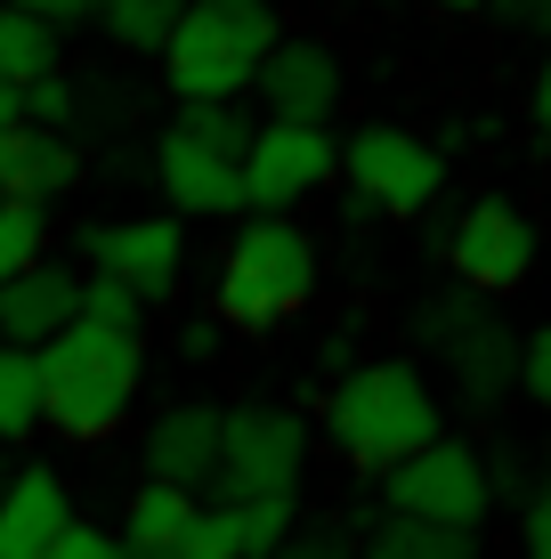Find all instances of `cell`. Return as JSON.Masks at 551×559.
Wrapping results in <instances>:
<instances>
[{
  "mask_svg": "<svg viewBox=\"0 0 551 559\" xmlns=\"http://www.w3.org/2000/svg\"><path fill=\"white\" fill-rule=\"evenodd\" d=\"M519 551L527 559H551V478L519 503Z\"/></svg>",
  "mask_w": 551,
  "mask_h": 559,
  "instance_id": "1f68e13d",
  "label": "cell"
},
{
  "mask_svg": "<svg viewBox=\"0 0 551 559\" xmlns=\"http://www.w3.org/2000/svg\"><path fill=\"white\" fill-rule=\"evenodd\" d=\"M252 98L268 106V122H316V130H333L340 98H349V73H340L333 41H316V33H284V41L260 57Z\"/></svg>",
  "mask_w": 551,
  "mask_h": 559,
  "instance_id": "7c38bea8",
  "label": "cell"
},
{
  "mask_svg": "<svg viewBox=\"0 0 551 559\" xmlns=\"http://www.w3.org/2000/svg\"><path fill=\"white\" fill-rule=\"evenodd\" d=\"M73 252H82V276H113L155 308V300L179 293V276H187V219H170V211L89 219L82 236H73Z\"/></svg>",
  "mask_w": 551,
  "mask_h": 559,
  "instance_id": "30bf717a",
  "label": "cell"
},
{
  "mask_svg": "<svg viewBox=\"0 0 551 559\" xmlns=\"http://www.w3.org/2000/svg\"><path fill=\"white\" fill-rule=\"evenodd\" d=\"M9 9L41 16V25H57V33H73V25H98V0H9Z\"/></svg>",
  "mask_w": 551,
  "mask_h": 559,
  "instance_id": "d6a6232c",
  "label": "cell"
},
{
  "mask_svg": "<svg viewBox=\"0 0 551 559\" xmlns=\"http://www.w3.org/2000/svg\"><path fill=\"white\" fill-rule=\"evenodd\" d=\"M57 41H65L57 25H41V16H25V9H9V0H0V82H9V90L57 73Z\"/></svg>",
  "mask_w": 551,
  "mask_h": 559,
  "instance_id": "ffe728a7",
  "label": "cell"
},
{
  "mask_svg": "<svg viewBox=\"0 0 551 559\" xmlns=\"http://www.w3.org/2000/svg\"><path fill=\"white\" fill-rule=\"evenodd\" d=\"M0 114H25V106H16V90H9V82H0Z\"/></svg>",
  "mask_w": 551,
  "mask_h": 559,
  "instance_id": "8d00e7d4",
  "label": "cell"
},
{
  "mask_svg": "<svg viewBox=\"0 0 551 559\" xmlns=\"http://www.w3.org/2000/svg\"><path fill=\"white\" fill-rule=\"evenodd\" d=\"M170 349H179V365H212L227 349V324L219 317H187L179 333H170Z\"/></svg>",
  "mask_w": 551,
  "mask_h": 559,
  "instance_id": "f546056e",
  "label": "cell"
},
{
  "mask_svg": "<svg viewBox=\"0 0 551 559\" xmlns=\"http://www.w3.org/2000/svg\"><path fill=\"white\" fill-rule=\"evenodd\" d=\"M340 179V130L316 122H260L243 146V211H284L292 219L309 195Z\"/></svg>",
  "mask_w": 551,
  "mask_h": 559,
  "instance_id": "8fae6325",
  "label": "cell"
},
{
  "mask_svg": "<svg viewBox=\"0 0 551 559\" xmlns=\"http://www.w3.org/2000/svg\"><path fill=\"white\" fill-rule=\"evenodd\" d=\"M170 130L179 139H195V146H212V154H227V163H243V146H252V114H243V98H212V106H179L170 114Z\"/></svg>",
  "mask_w": 551,
  "mask_h": 559,
  "instance_id": "603a6c76",
  "label": "cell"
},
{
  "mask_svg": "<svg viewBox=\"0 0 551 559\" xmlns=\"http://www.w3.org/2000/svg\"><path fill=\"white\" fill-rule=\"evenodd\" d=\"M0 487H9V454H0Z\"/></svg>",
  "mask_w": 551,
  "mask_h": 559,
  "instance_id": "f35d334b",
  "label": "cell"
},
{
  "mask_svg": "<svg viewBox=\"0 0 551 559\" xmlns=\"http://www.w3.org/2000/svg\"><path fill=\"white\" fill-rule=\"evenodd\" d=\"M527 114H536V130L551 139V41H543V66H536V82H527Z\"/></svg>",
  "mask_w": 551,
  "mask_h": 559,
  "instance_id": "836d02e7",
  "label": "cell"
},
{
  "mask_svg": "<svg viewBox=\"0 0 551 559\" xmlns=\"http://www.w3.org/2000/svg\"><path fill=\"white\" fill-rule=\"evenodd\" d=\"M495 9L503 33H519V41H551V0H487Z\"/></svg>",
  "mask_w": 551,
  "mask_h": 559,
  "instance_id": "4dcf8cb0",
  "label": "cell"
},
{
  "mask_svg": "<svg viewBox=\"0 0 551 559\" xmlns=\"http://www.w3.org/2000/svg\"><path fill=\"white\" fill-rule=\"evenodd\" d=\"M73 519V495L49 462H16L0 487V559H41L49 535Z\"/></svg>",
  "mask_w": 551,
  "mask_h": 559,
  "instance_id": "2e32d148",
  "label": "cell"
},
{
  "mask_svg": "<svg viewBox=\"0 0 551 559\" xmlns=\"http://www.w3.org/2000/svg\"><path fill=\"white\" fill-rule=\"evenodd\" d=\"M357 559H479V535H470V527H430V519L382 511V519L366 527V544H357Z\"/></svg>",
  "mask_w": 551,
  "mask_h": 559,
  "instance_id": "d6986e66",
  "label": "cell"
},
{
  "mask_svg": "<svg viewBox=\"0 0 551 559\" xmlns=\"http://www.w3.org/2000/svg\"><path fill=\"white\" fill-rule=\"evenodd\" d=\"M82 324H106V333H146V300L113 276H82Z\"/></svg>",
  "mask_w": 551,
  "mask_h": 559,
  "instance_id": "484cf974",
  "label": "cell"
},
{
  "mask_svg": "<svg viewBox=\"0 0 551 559\" xmlns=\"http://www.w3.org/2000/svg\"><path fill=\"white\" fill-rule=\"evenodd\" d=\"M340 179L373 219H422L446 195V154L406 122H357L340 139Z\"/></svg>",
  "mask_w": 551,
  "mask_h": 559,
  "instance_id": "52a82bcc",
  "label": "cell"
},
{
  "mask_svg": "<svg viewBox=\"0 0 551 559\" xmlns=\"http://www.w3.org/2000/svg\"><path fill=\"white\" fill-rule=\"evenodd\" d=\"M284 41L276 0H187L163 57L170 106H212V98H252L260 57Z\"/></svg>",
  "mask_w": 551,
  "mask_h": 559,
  "instance_id": "277c9868",
  "label": "cell"
},
{
  "mask_svg": "<svg viewBox=\"0 0 551 559\" xmlns=\"http://www.w3.org/2000/svg\"><path fill=\"white\" fill-rule=\"evenodd\" d=\"M316 365H325L333 381H340V373L357 365V333H349V324H340V333H325V349H316Z\"/></svg>",
  "mask_w": 551,
  "mask_h": 559,
  "instance_id": "e575fe53",
  "label": "cell"
},
{
  "mask_svg": "<svg viewBox=\"0 0 551 559\" xmlns=\"http://www.w3.org/2000/svg\"><path fill=\"white\" fill-rule=\"evenodd\" d=\"M382 511L397 519H430V527H487L495 511V478H487V454L463 447V438H430L422 454H406L397 471H382Z\"/></svg>",
  "mask_w": 551,
  "mask_h": 559,
  "instance_id": "9c48e42d",
  "label": "cell"
},
{
  "mask_svg": "<svg viewBox=\"0 0 551 559\" xmlns=\"http://www.w3.org/2000/svg\"><path fill=\"white\" fill-rule=\"evenodd\" d=\"M130 559H179V551H130Z\"/></svg>",
  "mask_w": 551,
  "mask_h": 559,
  "instance_id": "74e56055",
  "label": "cell"
},
{
  "mask_svg": "<svg viewBox=\"0 0 551 559\" xmlns=\"http://www.w3.org/2000/svg\"><path fill=\"white\" fill-rule=\"evenodd\" d=\"M325 438L349 471L382 478L430 438H446V397L414 357H357L325 390Z\"/></svg>",
  "mask_w": 551,
  "mask_h": 559,
  "instance_id": "6da1fadb",
  "label": "cell"
},
{
  "mask_svg": "<svg viewBox=\"0 0 551 559\" xmlns=\"http://www.w3.org/2000/svg\"><path fill=\"white\" fill-rule=\"evenodd\" d=\"M73 317H82V267H65V260H33L25 276L0 284V341L9 349H41Z\"/></svg>",
  "mask_w": 551,
  "mask_h": 559,
  "instance_id": "9a60e30c",
  "label": "cell"
},
{
  "mask_svg": "<svg viewBox=\"0 0 551 559\" xmlns=\"http://www.w3.org/2000/svg\"><path fill=\"white\" fill-rule=\"evenodd\" d=\"M519 390H527V406L551 414V324L519 333Z\"/></svg>",
  "mask_w": 551,
  "mask_h": 559,
  "instance_id": "f1b7e54d",
  "label": "cell"
},
{
  "mask_svg": "<svg viewBox=\"0 0 551 559\" xmlns=\"http://www.w3.org/2000/svg\"><path fill=\"white\" fill-rule=\"evenodd\" d=\"M41 559H130V551H122V535L89 527V519H65V527L49 535V551H41Z\"/></svg>",
  "mask_w": 551,
  "mask_h": 559,
  "instance_id": "83f0119b",
  "label": "cell"
},
{
  "mask_svg": "<svg viewBox=\"0 0 551 559\" xmlns=\"http://www.w3.org/2000/svg\"><path fill=\"white\" fill-rule=\"evenodd\" d=\"M439 260H446V276L463 284V293H479V300H503V293H519V284H536V260H543V227L527 219L511 195H470L463 211L446 219V236H439Z\"/></svg>",
  "mask_w": 551,
  "mask_h": 559,
  "instance_id": "ba28073f",
  "label": "cell"
},
{
  "mask_svg": "<svg viewBox=\"0 0 551 559\" xmlns=\"http://www.w3.org/2000/svg\"><path fill=\"white\" fill-rule=\"evenodd\" d=\"M203 495L187 487H163V478H139L122 503V551H179V535L195 527Z\"/></svg>",
  "mask_w": 551,
  "mask_h": 559,
  "instance_id": "ac0fdd59",
  "label": "cell"
},
{
  "mask_svg": "<svg viewBox=\"0 0 551 559\" xmlns=\"http://www.w3.org/2000/svg\"><path fill=\"white\" fill-rule=\"evenodd\" d=\"M309 478V421L276 397H243L219 414V471L212 495L219 503H252V495H300Z\"/></svg>",
  "mask_w": 551,
  "mask_h": 559,
  "instance_id": "8992f818",
  "label": "cell"
},
{
  "mask_svg": "<svg viewBox=\"0 0 551 559\" xmlns=\"http://www.w3.org/2000/svg\"><path fill=\"white\" fill-rule=\"evenodd\" d=\"M439 9H446V16H479L487 0H439Z\"/></svg>",
  "mask_w": 551,
  "mask_h": 559,
  "instance_id": "d590c367",
  "label": "cell"
},
{
  "mask_svg": "<svg viewBox=\"0 0 551 559\" xmlns=\"http://www.w3.org/2000/svg\"><path fill=\"white\" fill-rule=\"evenodd\" d=\"M41 421L73 447H98L130 421L146 390V333H106L73 317L57 341H41Z\"/></svg>",
  "mask_w": 551,
  "mask_h": 559,
  "instance_id": "3957f363",
  "label": "cell"
},
{
  "mask_svg": "<svg viewBox=\"0 0 551 559\" xmlns=\"http://www.w3.org/2000/svg\"><path fill=\"white\" fill-rule=\"evenodd\" d=\"M227 535H236V559H276L284 535L300 527V495H252V503H219Z\"/></svg>",
  "mask_w": 551,
  "mask_h": 559,
  "instance_id": "44dd1931",
  "label": "cell"
},
{
  "mask_svg": "<svg viewBox=\"0 0 551 559\" xmlns=\"http://www.w3.org/2000/svg\"><path fill=\"white\" fill-rule=\"evenodd\" d=\"M414 341L439 357V373H446L463 414H495L519 390V333L495 317V300L463 293V284H446V293H430L414 308Z\"/></svg>",
  "mask_w": 551,
  "mask_h": 559,
  "instance_id": "5b68a950",
  "label": "cell"
},
{
  "mask_svg": "<svg viewBox=\"0 0 551 559\" xmlns=\"http://www.w3.org/2000/svg\"><path fill=\"white\" fill-rule=\"evenodd\" d=\"M276 559H357V527H340V519H300Z\"/></svg>",
  "mask_w": 551,
  "mask_h": 559,
  "instance_id": "4316f807",
  "label": "cell"
},
{
  "mask_svg": "<svg viewBox=\"0 0 551 559\" xmlns=\"http://www.w3.org/2000/svg\"><path fill=\"white\" fill-rule=\"evenodd\" d=\"M41 430V357L0 341V447Z\"/></svg>",
  "mask_w": 551,
  "mask_h": 559,
  "instance_id": "7402d4cb",
  "label": "cell"
},
{
  "mask_svg": "<svg viewBox=\"0 0 551 559\" xmlns=\"http://www.w3.org/2000/svg\"><path fill=\"white\" fill-rule=\"evenodd\" d=\"M82 187V146L65 139V130H16L9 163H0V195H25V203H57Z\"/></svg>",
  "mask_w": 551,
  "mask_h": 559,
  "instance_id": "e0dca14e",
  "label": "cell"
},
{
  "mask_svg": "<svg viewBox=\"0 0 551 559\" xmlns=\"http://www.w3.org/2000/svg\"><path fill=\"white\" fill-rule=\"evenodd\" d=\"M155 187L170 203V219H243V163L163 130L155 139Z\"/></svg>",
  "mask_w": 551,
  "mask_h": 559,
  "instance_id": "4fadbf2b",
  "label": "cell"
},
{
  "mask_svg": "<svg viewBox=\"0 0 551 559\" xmlns=\"http://www.w3.org/2000/svg\"><path fill=\"white\" fill-rule=\"evenodd\" d=\"M16 106H25L33 130H65V139H73V122H82V82H65V73H41V82L16 90Z\"/></svg>",
  "mask_w": 551,
  "mask_h": 559,
  "instance_id": "d4e9b609",
  "label": "cell"
},
{
  "mask_svg": "<svg viewBox=\"0 0 551 559\" xmlns=\"http://www.w3.org/2000/svg\"><path fill=\"white\" fill-rule=\"evenodd\" d=\"M33 260H49V203L0 195V284L25 276Z\"/></svg>",
  "mask_w": 551,
  "mask_h": 559,
  "instance_id": "cb8c5ba5",
  "label": "cell"
},
{
  "mask_svg": "<svg viewBox=\"0 0 551 559\" xmlns=\"http://www.w3.org/2000/svg\"><path fill=\"white\" fill-rule=\"evenodd\" d=\"M219 414L212 397H187V406H163L155 421H146V478H163V487H187V495H203L212 487V471H219Z\"/></svg>",
  "mask_w": 551,
  "mask_h": 559,
  "instance_id": "5bb4252c",
  "label": "cell"
},
{
  "mask_svg": "<svg viewBox=\"0 0 551 559\" xmlns=\"http://www.w3.org/2000/svg\"><path fill=\"white\" fill-rule=\"evenodd\" d=\"M316 284H325V252L309 227L284 211H243L212 276V317L227 333H276L316 300Z\"/></svg>",
  "mask_w": 551,
  "mask_h": 559,
  "instance_id": "7a4b0ae2",
  "label": "cell"
}]
</instances>
